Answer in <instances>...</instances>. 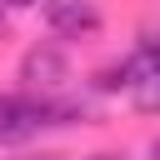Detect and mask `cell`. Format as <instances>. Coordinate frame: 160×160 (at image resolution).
I'll return each mask as SVG.
<instances>
[{
  "label": "cell",
  "mask_w": 160,
  "mask_h": 160,
  "mask_svg": "<svg viewBox=\"0 0 160 160\" xmlns=\"http://www.w3.org/2000/svg\"><path fill=\"white\" fill-rule=\"evenodd\" d=\"M45 95L35 90H5L0 95V150H20L35 135H45Z\"/></svg>",
  "instance_id": "6da1fadb"
},
{
  "label": "cell",
  "mask_w": 160,
  "mask_h": 160,
  "mask_svg": "<svg viewBox=\"0 0 160 160\" xmlns=\"http://www.w3.org/2000/svg\"><path fill=\"white\" fill-rule=\"evenodd\" d=\"M70 85V55L55 45V40H40L20 55V90H35V95H55Z\"/></svg>",
  "instance_id": "7a4b0ae2"
},
{
  "label": "cell",
  "mask_w": 160,
  "mask_h": 160,
  "mask_svg": "<svg viewBox=\"0 0 160 160\" xmlns=\"http://www.w3.org/2000/svg\"><path fill=\"white\" fill-rule=\"evenodd\" d=\"M45 25L55 40H100L105 30V15L95 0H45Z\"/></svg>",
  "instance_id": "3957f363"
},
{
  "label": "cell",
  "mask_w": 160,
  "mask_h": 160,
  "mask_svg": "<svg viewBox=\"0 0 160 160\" xmlns=\"http://www.w3.org/2000/svg\"><path fill=\"white\" fill-rule=\"evenodd\" d=\"M130 85H135V60L130 55H120V60H110V65H100L95 75H90V90L95 95H130Z\"/></svg>",
  "instance_id": "277c9868"
},
{
  "label": "cell",
  "mask_w": 160,
  "mask_h": 160,
  "mask_svg": "<svg viewBox=\"0 0 160 160\" xmlns=\"http://www.w3.org/2000/svg\"><path fill=\"white\" fill-rule=\"evenodd\" d=\"M130 105L140 115H160V70H140L130 85Z\"/></svg>",
  "instance_id": "5b68a950"
},
{
  "label": "cell",
  "mask_w": 160,
  "mask_h": 160,
  "mask_svg": "<svg viewBox=\"0 0 160 160\" xmlns=\"http://www.w3.org/2000/svg\"><path fill=\"white\" fill-rule=\"evenodd\" d=\"M130 60H135V75H140V70H160V30H140Z\"/></svg>",
  "instance_id": "8992f818"
},
{
  "label": "cell",
  "mask_w": 160,
  "mask_h": 160,
  "mask_svg": "<svg viewBox=\"0 0 160 160\" xmlns=\"http://www.w3.org/2000/svg\"><path fill=\"white\" fill-rule=\"evenodd\" d=\"M0 5H10V10H35L40 0H0Z\"/></svg>",
  "instance_id": "52a82bcc"
},
{
  "label": "cell",
  "mask_w": 160,
  "mask_h": 160,
  "mask_svg": "<svg viewBox=\"0 0 160 160\" xmlns=\"http://www.w3.org/2000/svg\"><path fill=\"white\" fill-rule=\"evenodd\" d=\"M85 160H125L120 150H100V155H85Z\"/></svg>",
  "instance_id": "ba28073f"
},
{
  "label": "cell",
  "mask_w": 160,
  "mask_h": 160,
  "mask_svg": "<svg viewBox=\"0 0 160 160\" xmlns=\"http://www.w3.org/2000/svg\"><path fill=\"white\" fill-rule=\"evenodd\" d=\"M150 160H160V135H155V140H150Z\"/></svg>",
  "instance_id": "9c48e42d"
},
{
  "label": "cell",
  "mask_w": 160,
  "mask_h": 160,
  "mask_svg": "<svg viewBox=\"0 0 160 160\" xmlns=\"http://www.w3.org/2000/svg\"><path fill=\"white\" fill-rule=\"evenodd\" d=\"M20 160H60V155H20Z\"/></svg>",
  "instance_id": "30bf717a"
},
{
  "label": "cell",
  "mask_w": 160,
  "mask_h": 160,
  "mask_svg": "<svg viewBox=\"0 0 160 160\" xmlns=\"http://www.w3.org/2000/svg\"><path fill=\"white\" fill-rule=\"evenodd\" d=\"M0 30H5V15H0Z\"/></svg>",
  "instance_id": "8fae6325"
}]
</instances>
